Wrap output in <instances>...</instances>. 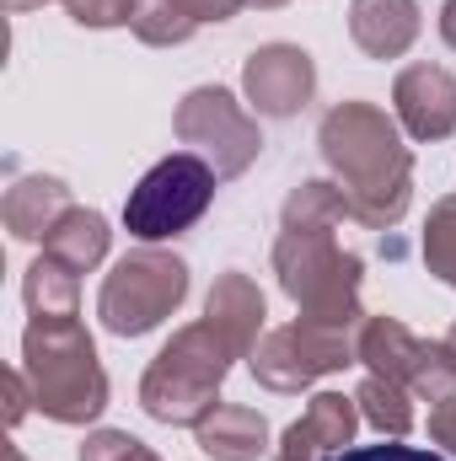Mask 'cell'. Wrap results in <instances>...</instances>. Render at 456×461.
Segmentation results:
<instances>
[{
  "mask_svg": "<svg viewBox=\"0 0 456 461\" xmlns=\"http://www.w3.org/2000/svg\"><path fill=\"white\" fill-rule=\"evenodd\" d=\"M247 5H258V11H274V5H290V0H247Z\"/></svg>",
  "mask_w": 456,
  "mask_h": 461,
  "instance_id": "4dcf8cb0",
  "label": "cell"
},
{
  "mask_svg": "<svg viewBox=\"0 0 456 461\" xmlns=\"http://www.w3.org/2000/svg\"><path fill=\"white\" fill-rule=\"evenodd\" d=\"M274 274H279V290L296 301L301 322L339 328V333L365 328V306H360L365 263L354 252H343L333 230H279Z\"/></svg>",
  "mask_w": 456,
  "mask_h": 461,
  "instance_id": "3957f363",
  "label": "cell"
},
{
  "mask_svg": "<svg viewBox=\"0 0 456 461\" xmlns=\"http://www.w3.org/2000/svg\"><path fill=\"white\" fill-rule=\"evenodd\" d=\"M323 161L349 199V221L365 230H392L414 204V156L397 134V118L376 103H339L317 123Z\"/></svg>",
  "mask_w": 456,
  "mask_h": 461,
  "instance_id": "6da1fadb",
  "label": "cell"
},
{
  "mask_svg": "<svg viewBox=\"0 0 456 461\" xmlns=\"http://www.w3.org/2000/svg\"><path fill=\"white\" fill-rule=\"evenodd\" d=\"M81 461H161L145 440H134L129 429H97L81 440Z\"/></svg>",
  "mask_w": 456,
  "mask_h": 461,
  "instance_id": "603a6c76",
  "label": "cell"
},
{
  "mask_svg": "<svg viewBox=\"0 0 456 461\" xmlns=\"http://www.w3.org/2000/svg\"><path fill=\"white\" fill-rule=\"evenodd\" d=\"M22 301H27L32 317H76V312H81V274L43 252V258L22 274Z\"/></svg>",
  "mask_w": 456,
  "mask_h": 461,
  "instance_id": "ac0fdd59",
  "label": "cell"
},
{
  "mask_svg": "<svg viewBox=\"0 0 456 461\" xmlns=\"http://www.w3.org/2000/svg\"><path fill=\"white\" fill-rule=\"evenodd\" d=\"M183 301H188V263L178 252L140 247V252H123L114 263V274L103 279L97 317L114 339H145Z\"/></svg>",
  "mask_w": 456,
  "mask_h": 461,
  "instance_id": "5b68a950",
  "label": "cell"
},
{
  "mask_svg": "<svg viewBox=\"0 0 456 461\" xmlns=\"http://www.w3.org/2000/svg\"><path fill=\"white\" fill-rule=\"evenodd\" d=\"M446 344H451V348H456V328H451V333H446Z\"/></svg>",
  "mask_w": 456,
  "mask_h": 461,
  "instance_id": "1f68e13d",
  "label": "cell"
},
{
  "mask_svg": "<svg viewBox=\"0 0 456 461\" xmlns=\"http://www.w3.org/2000/svg\"><path fill=\"white\" fill-rule=\"evenodd\" d=\"M441 38L456 49V0H446V5H441Z\"/></svg>",
  "mask_w": 456,
  "mask_h": 461,
  "instance_id": "f1b7e54d",
  "label": "cell"
},
{
  "mask_svg": "<svg viewBox=\"0 0 456 461\" xmlns=\"http://www.w3.org/2000/svg\"><path fill=\"white\" fill-rule=\"evenodd\" d=\"M424 263L441 285L456 290V194H446L424 221Z\"/></svg>",
  "mask_w": 456,
  "mask_h": 461,
  "instance_id": "7402d4cb",
  "label": "cell"
},
{
  "mask_svg": "<svg viewBox=\"0 0 456 461\" xmlns=\"http://www.w3.org/2000/svg\"><path fill=\"white\" fill-rule=\"evenodd\" d=\"M231 359H236V348H231L210 322L178 328V333L161 344V354L150 359L145 381H140V408H145L156 424H167V429H194V424L221 402Z\"/></svg>",
  "mask_w": 456,
  "mask_h": 461,
  "instance_id": "277c9868",
  "label": "cell"
},
{
  "mask_svg": "<svg viewBox=\"0 0 456 461\" xmlns=\"http://www.w3.org/2000/svg\"><path fill=\"white\" fill-rule=\"evenodd\" d=\"M333 461H446L435 451H419V446H397V440H381V446H349Z\"/></svg>",
  "mask_w": 456,
  "mask_h": 461,
  "instance_id": "d4e9b609",
  "label": "cell"
},
{
  "mask_svg": "<svg viewBox=\"0 0 456 461\" xmlns=\"http://www.w3.org/2000/svg\"><path fill=\"white\" fill-rule=\"evenodd\" d=\"M32 5H49V0H5V11H32Z\"/></svg>",
  "mask_w": 456,
  "mask_h": 461,
  "instance_id": "f546056e",
  "label": "cell"
},
{
  "mask_svg": "<svg viewBox=\"0 0 456 461\" xmlns=\"http://www.w3.org/2000/svg\"><path fill=\"white\" fill-rule=\"evenodd\" d=\"M242 92L258 118H296L317 97V65L301 43H263L242 65Z\"/></svg>",
  "mask_w": 456,
  "mask_h": 461,
  "instance_id": "30bf717a",
  "label": "cell"
},
{
  "mask_svg": "<svg viewBox=\"0 0 456 461\" xmlns=\"http://www.w3.org/2000/svg\"><path fill=\"white\" fill-rule=\"evenodd\" d=\"M360 333H339V328H317V322H290V328H274L263 333L258 348L247 354L252 365V381L269 386V392H306L312 381L333 375V370H349L360 365V348H354Z\"/></svg>",
  "mask_w": 456,
  "mask_h": 461,
  "instance_id": "9c48e42d",
  "label": "cell"
},
{
  "mask_svg": "<svg viewBox=\"0 0 456 461\" xmlns=\"http://www.w3.org/2000/svg\"><path fill=\"white\" fill-rule=\"evenodd\" d=\"M354 402H360V419L381 440H403L414 429V392L397 386V381H387V375H365L360 392H354Z\"/></svg>",
  "mask_w": 456,
  "mask_h": 461,
  "instance_id": "d6986e66",
  "label": "cell"
},
{
  "mask_svg": "<svg viewBox=\"0 0 456 461\" xmlns=\"http://www.w3.org/2000/svg\"><path fill=\"white\" fill-rule=\"evenodd\" d=\"M129 27H134V38L150 43V49H178V43H188V38L199 32L194 11H188L183 0H140Z\"/></svg>",
  "mask_w": 456,
  "mask_h": 461,
  "instance_id": "44dd1931",
  "label": "cell"
},
{
  "mask_svg": "<svg viewBox=\"0 0 456 461\" xmlns=\"http://www.w3.org/2000/svg\"><path fill=\"white\" fill-rule=\"evenodd\" d=\"M430 440L456 456V397L451 402H441V408H430Z\"/></svg>",
  "mask_w": 456,
  "mask_h": 461,
  "instance_id": "4316f807",
  "label": "cell"
},
{
  "mask_svg": "<svg viewBox=\"0 0 456 461\" xmlns=\"http://www.w3.org/2000/svg\"><path fill=\"white\" fill-rule=\"evenodd\" d=\"M199 451L215 461H258L269 451V419L247 402H215L199 424H194Z\"/></svg>",
  "mask_w": 456,
  "mask_h": 461,
  "instance_id": "2e32d148",
  "label": "cell"
},
{
  "mask_svg": "<svg viewBox=\"0 0 456 461\" xmlns=\"http://www.w3.org/2000/svg\"><path fill=\"white\" fill-rule=\"evenodd\" d=\"M215 167L194 150H172L167 161H156L123 199V226L134 241L156 247L167 236H183L188 226L205 221L210 199H215Z\"/></svg>",
  "mask_w": 456,
  "mask_h": 461,
  "instance_id": "8992f818",
  "label": "cell"
},
{
  "mask_svg": "<svg viewBox=\"0 0 456 461\" xmlns=\"http://www.w3.org/2000/svg\"><path fill=\"white\" fill-rule=\"evenodd\" d=\"M22 375L54 424H92L108 408V370L76 317H32L22 333Z\"/></svg>",
  "mask_w": 456,
  "mask_h": 461,
  "instance_id": "7a4b0ae2",
  "label": "cell"
},
{
  "mask_svg": "<svg viewBox=\"0 0 456 461\" xmlns=\"http://www.w3.org/2000/svg\"><path fill=\"white\" fill-rule=\"evenodd\" d=\"M392 113L414 140L456 134V76L446 65H408L392 81Z\"/></svg>",
  "mask_w": 456,
  "mask_h": 461,
  "instance_id": "7c38bea8",
  "label": "cell"
},
{
  "mask_svg": "<svg viewBox=\"0 0 456 461\" xmlns=\"http://www.w3.org/2000/svg\"><path fill=\"white\" fill-rule=\"evenodd\" d=\"M134 5L140 0H65L70 22H81V27H123V22H134Z\"/></svg>",
  "mask_w": 456,
  "mask_h": 461,
  "instance_id": "cb8c5ba5",
  "label": "cell"
},
{
  "mask_svg": "<svg viewBox=\"0 0 456 461\" xmlns=\"http://www.w3.org/2000/svg\"><path fill=\"white\" fill-rule=\"evenodd\" d=\"M183 5H188V11H194V22L205 27V22H231L247 0H183Z\"/></svg>",
  "mask_w": 456,
  "mask_h": 461,
  "instance_id": "83f0119b",
  "label": "cell"
},
{
  "mask_svg": "<svg viewBox=\"0 0 456 461\" xmlns=\"http://www.w3.org/2000/svg\"><path fill=\"white\" fill-rule=\"evenodd\" d=\"M424 27L419 0H354L349 5V38L365 59H403Z\"/></svg>",
  "mask_w": 456,
  "mask_h": 461,
  "instance_id": "4fadbf2b",
  "label": "cell"
},
{
  "mask_svg": "<svg viewBox=\"0 0 456 461\" xmlns=\"http://www.w3.org/2000/svg\"><path fill=\"white\" fill-rule=\"evenodd\" d=\"M70 210H76L70 188L59 177H43V172L38 177H16L5 188V199H0V221H5V230L16 241H49V230L59 226Z\"/></svg>",
  "mask_w": 456,
  "mask_h": 461,
  "instance_id": "9a60e30c",
  "label": "cell"
},
{
  "mask_svg": "<svg viewBox=\"0 0 456 461\" xmlns=\"http://www.w3.org/2000/svg\"><path fill=\"white\" fill-rule=\"evenodd\" d=\"M108 241H114V230H108V221H103L97 210H70L59 226L49 230L43 252L59 258V263L76 268V274H92V268L108 258Z\"/></svg>",
  "mask_w": 456,
  "mask_h": 461,
  "instance_id": "e0dca14e",
  "label": "cell"
},
{
  "mask_svg": "<svg viewBox=\"0 0 456 461\" xmlns=\"http://www.w3.org/2000/svg\"><path fill=\"white\" fill-rule=\"evenodd\" d=\"M11 461H27V456H22V451H11Z\"/></svg>",
  "mask_w": 456,
  "mask_h": 461,
  "instance_id": "d6a6232c",
  "label": "cell"
},
{
  "mask_svg": "<svg viewBox=\"0 0 456 461\" xmlns=\"http://www.w3.org/2000/svg\"><path fill=\"white\" fill-rule=\"evenodd\" d=\"M354 429H360V402L343 392H317L306 413L279 435L274 461H333L349 451Z\"/></svg>",
  "mask_w": 456,
  "mask_h": 461,
  "instance_id": "8fae6325",
  "label": "cell"
},
{
  "mask_svg": "<svg viewBox=\"0 0 456 461\" xmlns=\"http://www.w3.org/2000/svg\"><path fill=\"white\" fill-rule=\"evenodd\" d=\"M27 408H38V402H32V386H27L22 370H11V375H5V424H22Z\"/></svg>",
  "mask_w": 456,
  "mask_h": 461,
  "instance_id": "484cf974",
  "label": "cell"
},
{
  "mask_svg": "<svg viewBox=\"0 0 456 461\" xmlns=\"http://www.w3.org/2000/svg\"><path fill=\"white\" fill-rule=\"evenodd\" d=\"M172 134H178L194 156H205L221 183L242 177V172L258 161V150H263L258 118L247 113L226 86H194V92L178 103V113H172Z\"/></svg>",
  "mask_w": 456,
  "mask_h": 461,
  "instance_id": "52a82bcc",
  "label": "cell"
},
{
  "mask_svg": "<svg viewBox=\"0 0 456 461\" xmlns=\"http://www.w3.org/2000/svg\"><path fill=\"white\" fill-rule=\"evenodd\" d=\"M263 317H269L263 290H258V279H247L242 268H231V274H221V279L210 285L205 322L236 348V359H247V354L258 348V339H263Z\"/></svg>",
  "mask_w": 456,
  "mask_h": 461,
  "instance_id": "5bb4252c",
  "label": "cell"
},
{
  "mask_svg": "<svg viewBox=\"0 0 456 461\" xmlns=\"http://www.w3.org/2000/svg\"><path fill=\"white\" fill-rule=\"evenodd\" d=\"M354 348H360V365L370 375H387V381L408 386L430 408H441V402L456 397V348L414 339L397 317H365Z\"/></svg>",
  "mask_w": 456,
  "mask_h": 461,
  "instance_id": "ba28073f",
  "label": "cell"
},
{
  "mask_svg": "<svg viewBox=\"0 0 456 461\" xmlns=\"http://www.w3.org/2000/svg\"><path fill=\"white\" fill-rule=\"evenodd\" d=\"M339 221H349V199H343L339 183L306 177V183L290 188V199H285V230H333Z\"/></svg>",
  "mask_w": 456,
  "mask_h": 461,
  "instance_id": "ffe728a7",
  "label": "cell"
}]
</instances>
